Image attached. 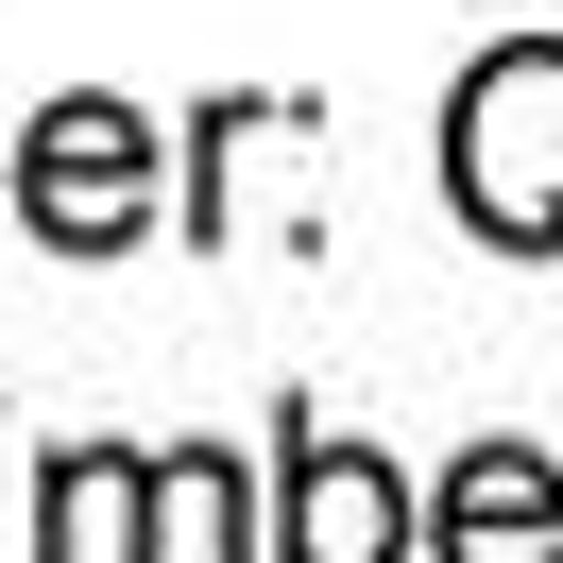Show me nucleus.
Wrapping results in <instances>:
<instances>
[{
  "mask_svg": "<svg viewBox=\"0 0 563 563\" xmlns=\"http://www.w3.org/2000/svg\"><path fill=\"white\" fill-rule=\"evenodd\" d=\"M154 495H172V547L188 563H274V512L222 444H154Z\"/></svg>",
  "mask_w": 563,
  "mask_h": 563,
  "instance_id": "7",
  "label": "nucleus"
},
{
  "mask_svg": "<svg viewBox=\"0 0 563 563\" xmlns=\"http://www.w3.org/2000/svg\"><path fill=\"white\" fill-rule=\"evenodd\" d=\"M154 120L120 103V86H69V103L18 120V222H35L52 256H137L154 240Z\"/></svg>",
  "mask_w": 563,
  "mask_h": 563,
  "instance_id": "2",
  "label": "nucleus"
},
{
  "mask_svg": "<svg viewBox=\"0 0 563 563\" xmlns=\"http://www.w3.org/2000/svg\"><path fill=\"white\" fill-rule=\"evenodd\" d=\"M154 444H52L35 461V547L18 563H154Z\"/></svg>",
  "mask_w": 563,
  "mask_h": 563,
  "instance_id": "5",
  "label": "nucleus"
},
{
  "mask_svg": "<svg viewBox=\"0 0 563 563\" xmlns=\"http://www.w3.org/2000/svg\"><path fill=\"white\" fill-rule=\"evenodd\" d=\"M444 206L512 256H563V35H495L444 86Z\"/></svg>",
  "mask_w": 563,
  "mask_h": 563,
  "instance_id": "1",
  "label": "nucleus"
},
{
  "mask_svg": "<svg viewBox=\"0 0 563 563\" xmlns=\"http://www.w3.org/2000/svg\"><path fill=\"white\" fill-rule=\"evenodd\" d=\"M410 478L358 427H274V563H410Z\"/></svg>",
  "mask_w": 563,
  "mask_h": 563,
  "instance_id": "3",
  "label": "nucleus"
},
{
  "mask_svg": "<svg viewBox=\"0 0 563 563\" xmlns=\"http://www.w3.org/2000/svg\"><path fill=\"white\" fill-rule=\"evenodd\" d=\"M172 154H188V206H172V222H188V256H222V240H240V188L274 172V154H308V103H274V86H222V103L188 120Z\"/></svg>",
  "mask_w": 563,
  "mask_h": 563,
  "instance_id": "6",
  "label": "nucleus"
},
{
  "mask_svg": "<svg viewBox=\"0 0 563 563\" xmlns=\"http://www.w3.org/2000/svg\"><path fill=\"white\" fill-rule=\"evenodd\" d=\"M427 563H563V461L461 444L444 495H427Z\"/></svg>",
  "mask_w": 563,
  "mask_h": 563,
  "instance_id": "4",
  "label": "nucleus"
}]
</instances>
